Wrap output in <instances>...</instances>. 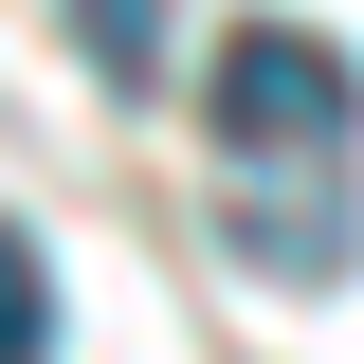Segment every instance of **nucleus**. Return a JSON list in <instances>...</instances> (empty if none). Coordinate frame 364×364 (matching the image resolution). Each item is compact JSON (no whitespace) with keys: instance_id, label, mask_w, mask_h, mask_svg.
Segmentation results:
<instances>
[{"instance_id":"f257e3e1","label":"nucleus","mask_w":364,"mask_h":364,"mask_svg":"<svg viewBox=\"0 0 364 364\" xmlns=\"http://www.w3.org/2000/svg\"><path fill=\"white\" fill-rule=\"evenodd\" d=\"M364 128V73L310 37V18H237L219 37V146H273V164H310V146Z\"/></svg>"},{"instance_id":"f03ea898","label":"nucleus","mask_w":364,"mask_h":364,"mask_svg":"<svg viewBox=\"0 0 364 364\" xmlns=\"http://www.w3.org/2000/svg\"><path fill=\"white\" fill-rule=\"evenodd\" d=\"M237 255L255 273H346V237H328V200H237Z\"/></svg>"},{"instance_id":"7ed1b4c3","label":"nucleus","mask_w":364,"mask_h":364,"mask_svg":"<svg viewBox=\"0 0 364 364\" xmlns=\"http://www.w3.org/2000/svg\"><path fill=\"white\" fill-rule=\"evenodd\" d=\"M0 364H55V273H37L18 219H0Z\"/></svg>"},{"instance_id":"20e7f679","label":"nucleus","mask_w":364,"mask_h":364,"mask_svg":"<svg viewBox=\"0 0 364 364\" xmlns=\"http://www.w3.org/2000/svg\"><path fill=\"white\" fill-rule=\"evenodd\" d=\"M73 37L109 55V73H128V91H146V73H164V0H73Z\"/></svg>"}]
</instances>
